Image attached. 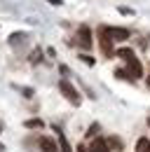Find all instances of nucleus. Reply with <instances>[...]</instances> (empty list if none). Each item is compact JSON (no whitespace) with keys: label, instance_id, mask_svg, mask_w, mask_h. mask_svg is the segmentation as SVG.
Returning <instances> with one entry per match:
<instances>
[{"label":"nucleus","instance_id":"nucleus-1","mask_svg":"<svg viewBox=\"0 0 150 152\" xmlns=\"http://www.w3.org/2000/svg\"><path fill=\"white\" fill-rule=\"evenodd\" d=\"M59 89L63 91V96H66L73 105H77V103H80V94H77V89H75L68 80H61V82H59Z\"/></svg>","mask_w":150,"mask_h":152},{"label":"nucleus","instance_id":"nucleus-2","mask_svg":"<svg viewBox=\"0 0 150 152\" xmlns=\"http://www.w3.org/2000/svg\"><path fill=\"white\" fill-rule=\"evenodd\" d=\"M124 73H127V77H131V80H138V77L143 75V66H141V61H138L136 56L129 58V61H127V70H124Z\"/></svg>","mask_w":150,"mask_h":152},{"label":"nucleus","instance_id":"nucleus-3","mask_svg":"<svg viewBox=\"0 0 150 152\" xmlns=\"http://www.w3.org/2000/svg\"><path fill=\"white\" fill-rule=\"evenodd\" d=\"M77 45L82 49H92V31L87 26H80V31H77Z\"/></svg>","mask_w":150,"mask_h":152},{"label":"nucleus","instance_id":"nucleus-4","mask_svg":"<svg viewBox=\"0 0 150 152\" xmlns=\"http://www.w3.org/2000/svg\"><path fill=\"white\" fill-rule=\"evenodd\" d=\"M112 38H110V33H108V28H103V31H101V49H103V54H106V56H110L112 54Z\"/></svg>","mask_w":150,"mask_h":152},{"label":"nucleus","instance_id":"nucleus-5","mask_svg":"<svg viewBox=\"0 0 150 152\" xmlns=\"http://www.w3.org/2000/svg\"><path fill=\"white\" fill-rule=\"evenodd\" d=\"M89 152H110V148H108V140L96 138V140L92 143V148H89Z\"/></svg>","mask_w":150,"mask_h":152},{"label":"nucleus","instance_id":"nucleus-6","mask_svg":"<svg viewBox=\"0 0 150 152\" xmlns=\"http://www.w3.org/2000/svg\"><path fill=\"white\" fill-rule=\"evenodd\" d=\"M40 150H42V152H59V150H56V145H54V140L47 138V136L40 138Z\"/></svg>","mask_w":150,"mask_h":152},{"label":"nucleus","instance_id":"nucleus-7","mask_svg":"<svg viewBox=\"0 0 150 152\" xmlns=\"http://www.w3.org/2000/svg\"><path fill=\"white\" fill-rule=\"evenodd\" d=\"M108 33H110L112 40H127L129 38V31L127 28H108Z\"/></svg>","mask_w":150,"mask_h":152},{"label":"nucleus","instance_id":"nucleus-8","mask_svg":"<svg viewBox=\"0 0 150 152\" xmlns=\"http://www.w3.org/2000/svg\"><path fill=\"white\" fill-rule=\"evenodd\" d=\"M56 133H59V143H61V150L63 152H71V145H68V140H66V136H63V131L59 129V126H54Z\"/></svg>","mask_w":150,"mask_h":152},{"label":"nucleus","instance_id":"nucleus-9","mask_svg":"<svg viewBox=\"0 0 150 152\" xmlns=\"http://www.w3.org/2000/svg\"><path fill=\"white\" fill-rule=\"evenodd\" d=\"M136 152H150V140L148 138H141L136 143Z\"/></svg>","mask_w":150,"mask_h":152},{"label":"nucleus","instance_id":"nucleus-10","mask_svg":"<svg viewBox=\"0 0 150 152\" xmlns=\"http://www.w3.org/2000/svg\"><path fill=\"white\" fill-rule=\"evenodd\" d=\"M26 126H28V129H38V126H42V122H40V119H28Z\"/></svg>","mask_w":150,"mask_h":152},{"label":"nucleus","instance_id":"nucleus-11","mask_svg":"<svg viewBox=\"0 0 150 152\" xmlns=\"http://www.w3.org/2000/svg\"><path fill=\"white\" fill-rule=\"evenodd\" d=\"M96 131H99V124H92V126H89V133H87V136H96Z\"/></svg>","mask_w":150,"mask_h":152},{"label":"nucleus","instance_id":"nucleus-12","mask_svg":"<svg viewBox=\"0 0 150 152\" xmlns=\"http://www.w3.org/2000/svg\"><path fill=\"white\" fill-rule=\"evenodd\" d=\"M47 2H52V5H63V0H47Z\"/></svg>","mask_w":150,"mask_h":152},{"label":"nucleus","instance_id":"nucleus-13","mask_svg":"<svg viewBox=\"0 0 150 152\" xmlns=\"http://www.w3.org/2000/svg\"><path fill=\"white\" fill-rule=\"evenodd\" d=\"M77 152H89V150H85V148H77Z\"/></svg>","mask_w":150,"mask_h":152},{"label":"nucleus","instance_id":"nucleus-14","mask_svg":"<svg viewBox=\"0 0 150 152\" xmlns=\"http://www.w3.org/2000/svg\"><path fill=\"white\" fill-rule=\"evenodd\" d=\"M148 84H150V77H148Z\"/></svg>","mask_w":150,"mask_h":152},{"label":"nucleus","instance_id":"nucleus-15","mask_svg":"<svg viewBox=\"0 0 150 152\" xmlns=\"http://www.w3.org/2000/svg\"><path fill=\"white\" fill-rule=\"evenodd\" d=\"M0 152H2V148H0Z\"/></svg>","mask_w":150,"mask_h":152},{"label":"nucleus","instance_id":"nucleus-16","mask_svg":"<svg viewBox=\"0 0 150 152\" xmlns=\"http://www.w3.org/2000/svg\"><path fill=\"white\" fill-rule=\"evenodd\" d=\"M148 124H150V119H148Z\"/></svg>","mask_w":150,"mask_h":152}]
</instances>
